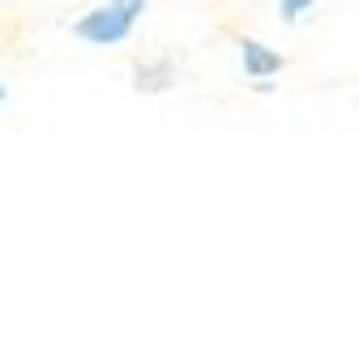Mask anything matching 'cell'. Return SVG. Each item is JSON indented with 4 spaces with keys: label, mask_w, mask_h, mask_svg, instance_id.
Segmentation results:
<instances>
[{
    "label": "cell",
    "mask_w": 359,
    "mask_h": 359,
    "mask_svg": "<svg viewBox=\"0 0 359 359\" xmlns=\"http://www.w3.org/2000/svg\"><path fill=\"white\" fill-rule=\"evenodd\" d=\"M150 0H103V5L86 9L77 22H69V34L86 48H99V52H111L120 43L133 39L137 22L146 18Z\"/></svg>",
    "instance_id": "obj_1"
},
{
    "label": "cell",
    "mask_w": 359,
    "mask_h": 359,
    "mask_svg": "<svg viewBox=\"0 0 359 359\" xmlns=\"http://www.w3.org/2000/svg\"><path fill=\"white\" fill-rule=\"evenodd\" d=\"M240 60H244V73L252 81H269V77L283 73V56L274 48H265V43H257V39H244L240 43Z\"/></svg>",
    "instance_id": "obj_2"
},
{
    "label": "cell",
    "mask_w": 359,
    "mask_h": 359,
    "mask_svg": "<svg viewBox=\"0 0 359 359\" xmlns=\"http://www.w3.org/2000/svg\"><path fill=\"white\" fill-rule=\"evenodd\" d=\"M312 9H317V0H278V18L287 26H299L304 18H312Z\"/></svg>",
    "instance_id": "obj_3"
},
{
    "label": "cell",
    "mask_w": 359,
    "mask_h": 359,
    "mask_svg": "<svg viewBox=\"0 0 359 359\" xmlns=\"http://www.w3.org/2000/svg\"><path fill=\"white\" fill-rule=\"evenodd\" d=\"M5 99H9V86H5V81H0V107H5Z\"/></svg>",
    "instance_id": "obj_4"
}]
</instances>
